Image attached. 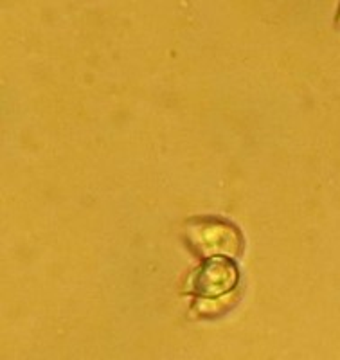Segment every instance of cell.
<instances>
[{
	"mask_svg": "<svg viewBox=\"0 0 340 360\" xmlns=\"http://www.w3.org/2000/svg\"><path fill=\"white\" fill-rule=\"evenodd\" d=\"M185 240L200 258H238L243 252V236L225 218L200 217L185 224Z\"/></svg>",
	"mask_w": 340,
	"mask_h": 360,
	"instance_id": "obj_1",
	"label": "cell"
},
{
	"mask_svg": "<svg viewBox=\"0 0 340 360\" xmlns=\"http://www.w3.org/2000/svg\"><path fill=\"white\" fill-rule=\"evenodd\" d=\"M238 283L240 270L233 258H211L195 270L189 279V290L198 295L202 303H211L233 294Z\"/></svg>",
	"mask_w": 340,
	"mask_h": 360,
	"instance_id": "obj_2",
	"label": "cell"
},
{
	"mask_svg": "<svg viewBox=\"0 0 340 360\" xmlns=\"http://www.w3.org/2000/svg\"><path fill=\"white\" fill-rule=\"evenodd\" d=\"M335 22H336V25H339V27H340V4H339V9H336V15H335Z\"/></svg>",
	"mask_w": 340,
	"mask_h": 360,
	"instance_id": "obj_3",
	"label": "cell"
}]
</instances>
